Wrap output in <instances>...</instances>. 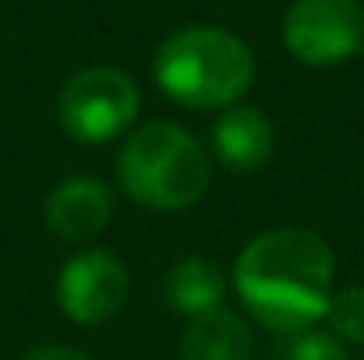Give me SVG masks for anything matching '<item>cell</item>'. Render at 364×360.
I'll return each mask as SVG.
<instances>
[{
    "label": "cell",
    "mask_w": 364,
    "mask_h": 360,
    "mask_svg": "<svg viewBox=\"0 0 364 360\" xmlns=\"http://www.w3.org/2000/svg\"><path fill=\"white\" fill-rule=\"evenodd\" d=\"M333 247L308 227H276L244 244L234 261V290L247 315L279 336L315 329L333 300Z\"/></svg>",
    "instance_id": "1"
},
{
    "label": "cell",
    "mask_w": 364,
    "mask_h": 360,
    "mask_svg": "<svg viewBox=\"0 0 364 360\" xmlns=\"http://www.w3.org/2000/svg\"><path fill=\"white\" fill-rule=\"evenodd\" d=\"M152 78L163 96L188 110H227L255 82V53L227 28L191 25L159 43Z\"/></svg>",
    "instance_id": "2"
},
{
    "label": "cell",
    "mask_w": 364,
    "mask_h": 360,
    "mask_svg": "<svg viewBox=\"0 0 364 360\" xmlns=\"http://www.w3.org/2000/svg\"><path fill=\"white\" fill-rule=\"evenodd\" d=\"M117 180L131 202L156 212H181L205 198L213 184V152L188 127L152 120L124 138Z\"/></svg>",
    "instance_id": "3"
},
{
    "label": "cell",
    "mask_w": 364,
    "mask_h": 360,
    "mask_svg": "<svg viewBox=\"0 0 364 360\" xmlns=\"http://www.w3.org/2000/svg\"><path fill=\"white\" fill-rule=\"evenodd\" d=\"M141 107L138 85L121 67H85L68 78L57 99V120L82 145H107L134 124Z\"/></svg>",
    "instance_id": "4"
},
{
    "label": "cell",
    "mask_w": 364,
    "mask_h": 360,
    "mask_svg": "<svg viewBox=\"0 0 364 360\" xmlns=\"http://www.w3.org/2000/svg\"><path fill=\"white\" fill-rule=\"evenodd\" d=\"M283 43L308 67H333L364 46L358 0H294L283 14Z\"/></svg>",
    "instance_id": "5"
},
{
    "label": "cell",
    "mask_w": 364,
    "mask_h": 360,
    "mask_svg": "<svg viewBox=\"0 0 364 360\" xmlns=\"http://www.w3.org/2000/svg\"><path fill=\"white\" fill-rule=\"evenodd\" d=\"M127 300V268L103 247L78 251L57 276V304L75 325H103Z\"/></svg>",
    "instance_id": "6"
},
{
    "label": "cell",
    "mask_w": 364,
    "mask_h": 360,
    "mask_svg": "<svg viewBox=\"0 0 364 360\" xmlns=\"http://www.w3.org/2000/svg\"><path fill=\"white\" fill-rule=\"evenodd\" d=\"M43 216H46V227L60 240H71V244L92 240L110 227L114 191L96 177H68L50 191Z\"/></svg>",
    "instance_id": "7"
},
{
    "label": "cell",
    "mask_w": 364,
    "mask_h": 360,
    "mask_svg": "<svg viewBox=\"0 0 364 360\" xmlns=\"http://www.w3.org/2000/svg\"><path fill=\"white\" fill-rule=\"evenodd\" d=\"M276 152L272 120L258 107L234 103L213 120V156L230 173H258Z\"/></svg>",
    "instance_id": "8"
},
{
    "label": "cell",
    "mask_w": 364,
    "mask_h": 360,
    "mask_svg": "<svg viewBox=\"0 0 364 360\" xmlns=\"http://www.w3.org/2000/svg\"><path fill=\"white\" fill-rule=\"evenodd\" d=\"M181 360H255L247 322L230 307H213L188 318L181 332Z\"/></svg>",
    "instance_id": "9"
},
{
    "label": "cell",
    "mask_w": 364,
    "mask_h": 360,
    "mask_svg": "<svg viewBox=\"0 0 364 360\" xmlns=\"http://www.w3.org/2000/svg\"><path fill=\"white\" fill-rule=\"evenodd\" d=\"M159 293L170 304V311H177L184 318H195V315H205V311L220 307V300L227 293V276L216 261H209L202 254H181L166 268V276L159 283Z\"/></svg>",
    "instance_id": "10"
},
{
    "label": "cell",
    "mask_w": 364,
    "mask_h": 360,
    "mask_svg": "<svg viewBox=\"0 0 364 360\" xmlns=\"http://www.w3.org/2000/svg\"><path fill=\"white\" fill-rule=\"evenodd\" d=\"M329 332L347 343V347H364V286H343L333 293L326 307Z\"/></svg>",
    "instance_id": "11"
},
{
    "label": "cell",
    "mask_w": 364,
    "mask_h": 360,
    "mask_svg": "<svg viewBox=\"0 0 364 360\" xmlns=\"http://www.w3.org/2000/svg\"><path fill=\"white\" fill-rule=\"evenodd\" d=\"M279 360H350V350L329 329H304L287 336V343L279 347Z\"/></svg>",
    "instance_id": "12"
},
{
    "label": "cell",
    "mask_w": 364,
    "mask_h": 360,
    "mask_svg": "<svg viewBox=\"0 0 364 360\" xmlns=\"http://www.w3.org/2000/svg\"><path fill=\"white\" fill-rule=\"evenodd\" d=\"M21 360H96V357H89V354H82L75 347H36Z\"/></svg>",
    "instance_id": "13"
}]
</instances>
